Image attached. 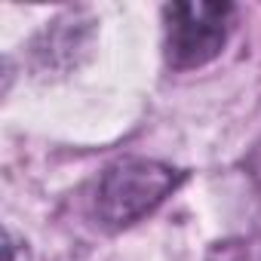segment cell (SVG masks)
Returning a JSON list of instances; mask_svg holds the SVG:
<instances>
[{
	"mask_svg": "<svg viewBox=\"0 0 261 261\" xmlns=\"http://www.w3.org/2000/svg\"><path fill=\"white\" fill-rule=\"evenodd\" d=\"M185 172L148 157H126L105 169L95 191V215L108 230H123L151 215L181 185Z\"/></svg>",
	"mask_w": 261,
	"mask_h": 261,
	"instance_id": "6da1fadb",
	"label": "cell"
},
{
	"mask_svg": "<svg viewBox=\"0 0 261 261\" xmlns=\"http://www.w3.org/2000/svg\"><path fill=\"white\" fill-rule=\"evenodd\" d=\"M92 25L95 22L83 10H77V13L71 10V13L59 16L34 46L40 68H46V71L49 68H77L80 56H86V49H89Z\"/></svg>",
	"mask_w": 261,
	"mask_h": 261,
	"instance_id": "3957f363",
	"label": "cell"
},
{
	"mask_svg": "<svg viewBox=\"0 0 261 261\" xmlns=\"http://www.w3.org/2000/svg\"><path fill=\"white\" fill-rule=\"evenodd\" d=\"M237 22L233 4L185 0L163 10L166 25V62L175 71H194L221 56L230 28Z\"/></svg>",
	"mask_w": 261,
	"mask_h": 261,
	"instance_id": "7a4b0ae2",
	"label": "cell"
},
{
	"mask_svg": "<svg viewBox=\"0 0 261 261\" xmlns=\"http://www.w3.org/2000/svg\"><path fill=\"white\" fill-rule=\"evenodd\" d=\"M7 261H31L28 246H25L16 233H7Z\"/></svg>",
	"mask_w": 261,
	"mask_h": 261,
	"instance_id": "277c9868",
	"label": "cell"
}]
</instances>
